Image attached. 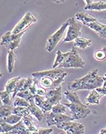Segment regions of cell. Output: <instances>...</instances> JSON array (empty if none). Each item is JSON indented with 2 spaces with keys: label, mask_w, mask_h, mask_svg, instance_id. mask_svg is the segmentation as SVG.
<instances>
[{
  "label": "cell",
  "mask_w": 106,
  "mask_h": 134,
  "mask_svg": "<svg viewBox=\"0 0 106 134\" xmlns=\"http://www.w3.org/2000/svg\"><path fill=\"white\" fill-rule=\"evenodd\" d=\"M68 73L63 69H53L32 73L34 78L39 80L40 85L46 89H55L61 86Z\"/></svg>",
  "instance_id": "6da1fadb"
},
{
  "label": "cell",
  "mask_w": 106,
  "mask_h": 134,
  "mask_svg": "<svg viewBox=\"0 0 106 134\" xmlns=\"http://www.w3.org/2000/svg\"><path fill=\"white\" fill-rule=\"evenodd\" d=\"M97 69L90 71L83 77L68 82V88L70 91L92 90L101 88L104 85V79L98 74Z\"/></svg>",
  "instance_id": "7a4b0ae2"
},
{
  "label": "cell",
  "mask_w": 106,
  "mask_h": 134,
  "mask_svg": "<svg viewBox=\"0 0 106 134\" xmlns=\"http://www.w3.org/2000/svg\"><path fill=\"white\" fill-rule=\"evenodd\" d=\"M85 62L80 55L78 52L75 47L67 52H62L58 51L56 52V57L52 65L53 69L57 67L65 69L70 68H83Z\"/></svg>",
  "instance_id": "3957f363"
},
{
  "label": "cell",
  "mask_w": 106,
  "mask_h": 134,
  "mask_svg": "<svg viewBox=\"0 0 106 134\" xmlns=\"http://www.w3.org/2000/svg\"><path fill=\"white\" fill-rule=\"evenodd\" d=\"M26 31L18 34H13L12 32H7L1 37V46L5 47L8 51H13L19 47L22 37Z\"/></svg>",
  "instance_id": "277c9868"
},
{
  "label": "cell",
  "mask_w": 106,
  "mask_h": 134,
  "mask_svg": "<svg viewBox=\"0 0 106 134\" xmlns=\"http://www.w3.org/2000/svg\"><path fill=\"white\" fill-rule=\"evenodd\" d=\"M70 110L71 117L75 120L85 119L91 113V110L85 104L82 103H64Z\"/></svg>",
  "instance_id": "5b68a950"
},
{
  "label": "cell",
  "mask_w": 106,
  "mask_h": 134,
  "mask_svg": "<svg viewBox=\"0 0 106 134\" xmlns=\"http://www.w3.org/2000/svg\"><path fill=\"white\" fill-rule=\"evenodd\" d=\"M68 25H69V22L68 20H67L63 23V24L56 32H54L48 38L46 46V50L48 52H51L54 51L61 40L63 38L65 31L68 29Z\"/></svg>",
  "instance_id": "8992f818"
},
{
  "label": "cell",
  "mask_w": 106,
  "mask_h": 134,
  "mask_svg": "<svg viewBox=\"0 0 106 134\" xmlns=\"http://www.w3.org/2000/svg\"><path fill=\"white\" fill-rule=\"evenodd\" d=\"M68 20L69 25L68 27L66 36L63 39L64 43L74 41L76 38L79 37L82 29V24L76 21L74 18L71 17Z\"/></svg>",
  "instance_id": "52a82bcc"
},
{
  "label": "cell",
  "mask_w": 106,
  "mask_h": 134,
  "mask_svg": "<svg viewBox=\"0 0 106 134\" xmlns=\"http://www.w3.org/2000/svg\"><path fill=\"white\" fill-rule=\"evenodd\" d=\"M37 21V18L34 16L32 13L30 12H28L21 20L17 23L16 25L13 28L12 31V34H18L26 30V29L34 23H36Z\"/></svg>",
  "instance_id": "ba28073f"
},
{
  "label": "cell",
  "mask_w": 106,
  "mask_h": 134,
  "mask_svg": "<svg viewBox=\"0 0 106 134\" xmlns=\"http://www.w3.org/2000/svg\"><path fill=\"white\" fill-rule=\"evenodd\" d=\"M56 127L65 131L66 134H83L85 132V127L83 124L73 121L62 123Z\"/></svg>",
  "instance_id": "9c48e42d"
},
{
  "label": "cell",
  "mask_w": 106,
  "mask_h": 134,
  "mask_svg": "<svg viewBox=\"0 0 106 134\" xmlns=\"http://www.w3.org/2000/svg\"><path fill=\"white\" fill-rule=\"evenodd\" d=\"M73 118L65 114H54L50 112L47 115L46 124L48 127L57 126L64 122L73 121Z\"/></svg>",
  "instance_id": "30bf717a"
},
{
  "label": "cell",
  "mask_w": 106,
  "mask_h": 134,
  "mask_svg": "<svg viewBox=\"0 0 106 134\" xmlns=\"http://www.w3.org/2000/svg\"><path fill=\"white\" fill-rule=\"evenodd\" d=\"M44 97L52 106L60 103L62 99V86H60L57 88L49 90Z\"/></svg>",
  "instance_id": "8fae6325"
},
{
  "label": "cell",
  "mask_w": 106,
  "mask_h": 134,
  "mask_svg": "<svg viewBox=\"0 0 106 134\" xmlns=\"http://www.w3.org/2000/svg\"><path fill=\"white\" fill-rule=\"evenodd\" d=\"M86 3V5L84 7L85 10L90 11H100L106 10V2L104 1H93V0H86L84 1Z\"/></svg>",
  "instance_id": "7c38bea8"
},
{
  "label": "cell",
  "mask_w": 106,
  "mask_h": 134,
  "mask_svg": "<svg viewBox=\"0 0 106 134\" xmlns=\"http://www.w3.org/2000/svg\"><path fill=\"white\" fill-rule=\"evenodd\" d=\"M86 26L94 31L97 34L98 36L101 38L106 40V25L100 23L97 21L87 24Z\"/></svg>",
  "instance_id": "4fadbf2b"
},
{
  "label": "cell",
  "mask_w": 106,
  "mask_h": 134,
  "mask_svg": "<svg viewBox=\"0 0 106 134\" xmlns=\"http://www.w3.org/2000/svg\"><path fill=\"white\" fill-rule=\"evenodd\" d=\"M34 100L35 105L43 111L44 113L52 110V105L49 103L44 96L36 94L34 96Z\"/></svg>",
  "instance_id": "5bb4252c"
},
{
  "label": "cell",
  "mask_w": 106,
  "mask_h": 134,
  "mask_svg": "<svg viewBox=\"0 0 106 134\" xmlns=\"http://www.w3.org/2000/svg\"><path fill=\"white\" fill-rule=\"evenodd\" d=\"M103 95L97 91L93 90L90 91L88 96L85 98L87 105H99L100 100L102 98Z\"/></svg>",
  "instance_id": "9a60e30c"
},
{
  "label": "cell",
  "mask_w": 106,
  "mask_h": 134,
  "mask_svg": "<svg viewBox=\"0 0 106 134\" xmlns=\"http://www.w3.org/2000/svg\"><path fill=\"white\" fill-rule=\"evenodd\" d=\"M76 20L81 21L83 25H86L87 24L90 23H93L97 21V20L95 17H93L87 13H83V12H78L75 15Z\"/></svg>",
  "instance_id": "2e32d148"
},
{
  "label": "cell",
  "mask_w": 106,
  "mask_h": 134,
  "mask_svg": "<svg viewBox=\"0 0 106 134\" xmlns=\"http://www.w3.org/2000/svg\"><path fill=\"white\" fill-rule=\"evenodd\" d=\"M11 134H30L31 132L25 125L22 120L16 125H14L13 129L9 132Z\"/></svg>",
  "instance_id": "e0dca14e"
},
{
  "label": "cell",
  "mask_w": 106,
  "mask_h": 134,
  "mask_svg": "<svg viewBox=\"0 0 106 134\" xmlns=\"http://www.w3.org/2000/svg\"><path fill=\"white\" fill-rule=\"evenodd\" d=\"M29 108L30 109L31 114L34 115L37 118V120L39 121H41L43 120L44 118L43 111L35 105V102L30 103V106H29Z\"/></svg>",
  "instance_id": "ac0fdd59"
},
{
  "label": "cell",
  "mask_w": 106,
  "mask_h": 134,
  "mask_svg": "<svg viewBox=\"0 0 106 134\" xmlns=\"http://www.w3.org/2000/svg\"><path fill=\"white\" fill-rule=\"evenodd\" d=\"M73 45H74L75 47L84 50L91 46L92 41L89 39H87V38H82V37H78L73 42Z\"/></svg>",
  "instance_id": "d6986e66"
},
{
  "label": "cell",
  "mask_w": 106,
  "mask_h": 134,
  "mask_svg": "<svg viewBox=\"0 0 106 134\" xmlns=\"http://www.w3.org/2000/svg\"><path fill=\"white\" fill-rule=\"evenodd\" d=\"M64 94H65L66 99L69 101L70 103H82V101L80 99L79 96L78 95L76 91L68 90V91L64 92Z\"/></svg>",
  "instance_id": "ffe728a7"
},
{
  "label": "cell",
  "mask_w": 106,
  "mask_h": 134,
  "mask_svg": "<svg viewBox=\"0 0 106 134\" xmlns=\"http://www.w3.org/2000/svg\"><path fill=\"white\" fill-rule=\"evenodd\" d=\"M17 57L13 51H8L7 55V71L9 73L13 72Z\"/></svg>",
  "instance_id": "44dd1931"
},
{
  "label": "cell",
  "mask_w": 106,
  "mask_h": 134,
  "mask_svg": "<svg viewBox=\"0 0 106 134\" xmlns=\"http://www.w3.org/2000/svg\"><path fill=\"white\" fill-rule=\"evenodd\" d=\"M20 79H21V77L18 76V77H15L10 79L7 82L5 87H4V89H5L6 91L9 92L12 95L14 91H15V88H16L17 84H18V82Z\"/></svg>",
  "instance_id": "7402d4cb"
},
{
  "label": "cell",
  "mask_w": 106,
  "mask_h": 134,
  "mask_svg": "<svg viewBox=\"0 0 106 134\" xmlns=\"http://www.w3.org/2000/svg\"><path fill=\"white\" fill-rule=\"evenodd\" d=\"M17 97L23 98L26 101H27L29 103L35 102V100H34V95L31 93L29 89H25V90H23L22 91H20L17 94Z\"/></svg>",
  "instance_id": "603a6c76"
},
{
  "label": "cell",
  "mask_w": 106,
  "mask_h": 134,
  "mask_svg": "<svg viewBox=\"0 0 106 134\" xmlns=\"http://www.w3.org/2000/svg\"><path fill=\"white\" fill-rule=\"evenodd\" d=\"M12 113L23 118L30 115L31 113L29 107H13Z\"/></svg>",
  "instance_id": "cb8c5ba5"
},
{
  "label": "cell",
  "mask_w": 106,
  "mask_h": 134,
  "mask_svg": "<svg viewBox=\"0 0 106 134\" xmlns=\"http://www.w3.org/2000/svg\"><path fill=\"white\" fill-rule=\"evenodd\" d=\"M22 121L24 123L25 125L26 126V128L29 129V130L30 132H33L34 131L37 130V129H38L37 127V126L35 125V122L33 120V118H32V116L30 115L22 118Z\"/></svg>",
  "instance_id": "d4e9b609"
},
{
  "label": "cell",
  "mask_w": 106,
  "mask_h": 134,
  "mask_svg": "<svg viewBox=\"0 0 106 134\" xmlns=\"http://www.w3.org/2000/svg\"><path fill=\"white\" fill-rule=\"evenodd\" d=\"M0 120L4 121V122L7 123V124L12 125H16L18 122H20L22 120V118L17 115L12 114L7 116V117L1 118Z\"/></svg>",
  "instance_id": "484cf974"
},
{
  "label": "cell",
  "mask_w": 106,
  "mask_h": 134,
  "mask_svg": "<svg viewBox=\"0 0 106 134\" xmlns=\"http://www.w3.org/2000/svg\"><path fill=\"white\" fill-rule=\"evenodd\" d=\"M13 107L10 105H1L0 107V118H3L13 114Z\"/></svg>",
  "instance_id": "4316f807"
},
{
  "label": "cell",
  "mask_w": 106,
  "mask_h": 134,
  "mask_svg": "<svg viewBox=\"0 0 106 134\" xmlns=\"http://www.w3.org/2000/svg\"><path fill=\"white\" fill-rule=\"evenodd\" d=\"M67 107L64 105V103H57L56 105L52 106L51 112L54 114H65L66 113Z\"/></svg>",
  "instance_id": "83f0119b"
},
{
  "label": "cell",
  "mask_w": 106,
  "mask_h": 134,
  "mask_svg": "<svg viewBox=\"0 0 106 134\" xmlns=\"http://www.w3.org/2000/svg\"><path fill=\"white\" fill-rule=\"evenodd\" d=\"M93 56L96 60L102 61L106 58V47H103L102 49L97 50L95 51Z\"/></svg>",
  "instance_id": "f1b7e54d"
},
{
  "label": "cell",
  "mask_w": 106,
  "mask_h": 134,
  "mask_svg": "<svg viewBox=\"0 0 106 134\" xmlns=\"http://www.w3.org/2000/svg\"><path fill=\"white\" fill-rule=\"evenodd\" d=\"M11 93L8 92L6 90L1 91L0 93V97H1V102L4 105H10L11 101H12V96H11Z\"/></svg>",
  "instance_id": "f546056e"
},
{
  "label": "cell",
  "mask_w": 106,
  "mask_h": 134,
  "mask_svg": "<svg viewBox=\"0 0 106 134\" xmlns=\"http://www.w3.org/2000/svg\"><path fill=\"white\" fill-rule=\"evenodd\" d=\"M30 103L23 98L17 97L13 102V107H29Z\"/></svg>",
  "instance_id": "4dcf8cb0"
},
{
  "label": "cell",
  "mask_w": 106,
  "mask_h": 134,
  "mask_svg": "<svg viewBox=\"0 0 106 134\" xmlns=\"http://www.w3.org/2000/svg\"><path fill=\"white\" fill-rule=\"evenodd\" d=\"M26 78H21L18 81V84H17L16 88H15V91H14L13 93L12 94V96L13 99H15V96H17V94L19 93L20 91H21L23 90V87H24L25 84Z\"/></svg>",
  "instance_id": "1f68e13d"
},
{
  "label": "cell",
  "mask_w": 106,
  "mask_h": 134,
  "mask_svg": "<svg viewBox=\"0 0 106 134\" xmlns=\"http://www.w3.org/2000/svg\"><path fill=\"white\" fill-rule=\"evenodd\" d=\"M13 125L0 120V133H9L13 129Z\"/></svg>",
  "instance_id": "d6a6232c"
},
{
  "label": "cell",
  "mask_w": 106,
  "mask_h": 134,
  "mask_svg": "<svg viewBox=\"0 0 106 134\" xmlns=\"http://www.w3.org/2000/svg\"><path fill=\"white\" fill-rule=\"evenodd\" d=\"M52 132L53 129L51 128H39L30 134H52Z\"/></svg>",
  "instance_id": "836d02e7"
},
{
  "label": "cell",
  "mask_w": 106,
  "mask_h": 134,
  "mask_svg": "<svg viewBox=\"0 0 106 134\" xmlns=\"http://www.w3.org/2000/svg\"><path fill=\"white\" fill-rule=\"evenodd\" d=\"M103 79H104V85L102 87L96 89V90L103 96H104V95H106V72L104 74Z\"/></svg>",
  "instance_id": "e575fe53"
},
{
  "label": "cell",
  "mask_w": 106,
  "mask_h": 134,
  "mask_svg": "<svg viewBox=\"0 0 106 134\" xmlns=\"http://www.w3.org/2000/svg\"><path fill=\"white\" fill-rule=\"evenodd\" d=\"M47 92V91L46 89H45L44 88H43V87H39L37 90L36 94L39 95V96H44L46 94Z\"/></svg>",
  "instance_id": "d590c367"
},
{
  "label": "cell",
  "mask_w": 106,
  "mask_h": 134,
  "mask_svg": "<svg viewBox=\"0 0 106 134\" xmlns=\"http://www.w3.org/2000/svg\"><path fill=\"white\" fill-rule=\"evenodd\" d=\"M99 134H106V128L105 129H103L100 131Z\"/></svg>",
  "instance_id": "8d00e7d4"
},
{
  "label": "cell",
  "mask_w": 106,
  "mask_h": 134,
  "mask_svg": "<svg viewBox=\"0 0 106 134\" xmlns=\"http://www.w3.org/2000/svg\"><path fill=\"white\" fill-rule=\"evenodd\" d=\"M0 134H9V133H1Z\"/></svg>",
  "instance_id": "74e56055"
},
{
  "label": "cell",
  "mask_w": 106,
  "mask_h": 134,
  "mask_svg": "<svg viewBox=\"0 0 106 134\" xmlns=\"http://www.w3.org/2000/svg\"><path fill=\"white\" fill-rule=\"evenodd\" d=\"M58 134H65L64 133H58Z\"/></svg>",
  "instance_id": "f35d334b"
},
{
  "label": "cell",
  "mask_w": 106,
  "mask_h": 134,
  "mask_svg": "<svg viewBox=\"0 0 106 134\" xmlns=\"http://www.w3.org/2000/svg\"><path fill=\"white\" fill-rule=\"evenodd\" d=\"M9 134H11V133H9Z\"/></svg>",
  "instance_id": "ab89813d"
}]
</instances>
